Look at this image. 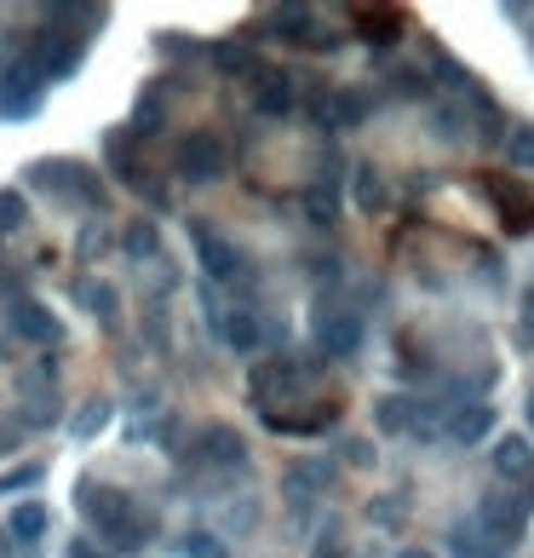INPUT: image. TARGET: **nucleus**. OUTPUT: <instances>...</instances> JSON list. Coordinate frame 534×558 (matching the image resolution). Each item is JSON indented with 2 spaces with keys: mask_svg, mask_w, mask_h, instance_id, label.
Masks as SVG:
<instances>
[{
  "mask_svg": "<svg viewBox=\"0 0 534 558\" xmlns=\"http://www.w3.org/2000/svg\"><path fill=\"white\" fill-rule=\"evenodd\" d=\"M488 202L500 208V225L511 231V236H523V231H534V196L518 185V178H488Z\"/></svg>",
  "mask_w": 534,
  "mask_h": 558,
  "instance_id": "obj_4",
  "label": "nucleus"
},
{
  "mask_svg": "<svg viewBox=\"0 0 534 558\" xmlns=\"http://www.w3.org/2000/svg\"><path fill=\"white\" fill-rule=\"evenodd\" d=\"M529 421H534V397H529Z\"/></svg>",
  "mask_w": 534,
  "mask_h": 558,
  "instance_id": "obj_40",
  "label": "nucleus"
},
{
  "mask_svg": "<svg viewBox=\"0 0 534 558\" xmlns=\"http://www.w3.org/2000/svg\"><path fill=\"white\" fill-rule=\"evenodd\" d=\"M35 478H40L35 467H17V472H7V478H0V489H29Z\"/></svg>",
  "mask_w": 534,
  "mask_h": 558,
  "instance_id": "obj_32",
  "label": "nucleus"
},
{
  "mask_svg": "<svg viewBox=\"0 0 534 558\" xmlns=\"http://www.w3.org/2000/svg\"><path fill=\"white\" fill-rule=\"evenodd\" d=\"M29 58H35V70L47 75V82H58V75H70V70L80 64V35H70V29H47V35H40V47H35Z\"/></svg>",
  "mask_w": 534,
  "mask_h": 558,
  "instance_id": "obj_6",
  "label": "nucleus"
},
{
  "mask_svg": "<svg viewBox=\"0 0 534 558\" xmlns=\"http://www.w3.org/2000/svg\"><path fill=\"white\" fill-rule=\"evenodd\" d=\"M80 512H87V524H98V535L115 547V553H138L150 542V518H144L127 495L110 489V484H87L80 489Z\"/></svg>",
  "mask_w": 534,
  "mask_h": 558,
  "instance_id": "obj_1",
  "label": "nucleus"
},
{
  "mask_svg": "<svg viewBox=\"0 0 534 558\" xmlns=\"http://www.w3.org/2000/svg\"><path fill=\"white\" fill-rule=\"evenodd\" d=\"M276 29L287 35V41H311V12H305V7H282L276 12Z\"/></svg>",
  "mask_w": 534,
  "mask_h": 558,
  "instance_id": "obj_24",
  "label": "nucleus"
},
{
  "mask_svg": "<svg viewBox=\"0 0 534 558\" xmlns=\"http://www.w3.org/2000/svg\"><path fill=\"white\" fill-rule=\"evenodd\" d=\"M219 334H224V346H231V351H259V340H264V328H259L253 311H231L219 323Z\"/></svg>",
  "mask_w": 534,
  "mask_h": 558,
  "instance_id": "obj_14",
  "label": "nucleus"
},
{
  "mask_svg": "<svg viewBox=\"0 0 534 558\" xmlns=\"http://www.w3.org/2000/svg\"><path fill=\"white\" fill-rule=\"evenodd\" d=\"M397 558H431V553H420V547H408V553H397Z\"/></svg>",
  "mask_w": 534,
  "mask_h": 558,
  "instance_id": "obj_39",
  "label": "nucleus"
},
{
  "mask_svg": "<svg viewBox=\"0 0 534 558\" xmlns=\"http://www.w3.org/2000/svg\"><path fill=\"white\" fill-rule=\"evenodd\" d=\"M47 524H52V518H47V507H40V501H29V507L12 512V535H17V542H40V535H47Z\"/></svg>",
  "mask_w": 534,
  "mask_h": 558,
  "instance_id": "obj_18",
  "label": "nucleus"
},
{
  "mask_svg": "<svg viewBox=\"0 0 534 558\" xmlns=\"http://www.w3.org/2000/svg\"><path fill=\"white\" fill-rule=\"evenodd\" d=\"M287 110H294V75L264 70L259 75V115H287Z\"/></svg>",
  "mask_w": 534,
  "mask_h": 558,
  "instance_id": "obj_12",
  "label": "nucleus"
},
{
  "mask_svg": "<svg viewBox=\"0 0 534 558\" xmlns=\"http://www.w3.org/2000/svg\"><path fill=\"white\" fill-rule=\"evenodd\" d=\"M311 558H345V553H339V547H334V542H322V547H316V553H311Z\"/></svg>",
  "mask_w": 534,
  "mask_h": 558,
  "instance_id": "obj_38",
  "label": "nucleus"
},
{
  "mask_svg": "<svg viewBox=\"0 0 534 558\" xmlns=\"http://www.w3.org/2000/svg\"><path fill=\"white\" fill-rule=\"evenodd\" d=\"M495 472L511 478V484H529V478H534V449H529V437H518V432L500 437V444H495Z\"/></svg>",
  "mask_w": 534,
  "mask_h": 558,
  "instance_id": "obj_9",
  "label": "nucleus"
},
{
  "mask_svg": "<svg viewBox=\"0 0 534 558\" xmlns=\"http://www.w3.org/2000/svg\"><path fill=\"white\" fill-rule=\"evenodd\" d=\"M357 208H362V213H380V208H385L380 168H357Z\"/></svg>",
  "mask_w": 534,
  "mask_h": 558,
  "instance_id": "obj_19",
  "label": "nucleus"
},
{
  "mask_svg": "<svg viewBox=\"0 0 534 558\" xmlns=\"http://www.w3.org/2000/svg\"><path fill=\"white\" fill-rule=\"evenodd\" d=\"M24 213H29L24 196H17V190H0V231H7V236L24 231Z\"/></svg>",
  "mask_w": 534,
  "mask_h": 558,
  "instance_id": "obj_26",
  "label": "nucleus"
},
{
  "mask_svg": "<svg viewBox=\"0 0 534 558\" xmlns=\"http://www.w3.org/2000/svg\"><path fill=\"white\" fill-rule=\"evenodd\" d=\"M345 461H357V467H368V461H374V449H368V444H345Z\"/></svg>",
  "mask_w": 534,
  "mask_h": 558,
  "instance_id": "obj_35",
  "label": "nucleus"
},
{
  "mask_svg": "<svg viewBox=\"0 0 534 558\" xmlns=\"http://www.w3.org/2000/svg\"><path fill=\"white\" fill-rule=\"evenodd\" d=\"M529 41H534V35H529Z\"/></svg>",
  "mask_w": 534,
  "mask_h": 558,
  "instance_id": "obj_41",
  "label": "nucleus"
},
{
  "mask_svg": "<svg viewBox=\"0 0 534 558\" xmlns=\"http://www.w3.org/2000/svg\"><path fill=\"white\" fill-rule=\"evenodd\" d=\"M305 213H311V225H334V213H339V196L327 190V185H311V190H305Z\"/></svg>",
  "mask_w": 534,
  "mask_h": 558,
  "instance_id": "obj_20",
  "label": "nucleus"
},
{
  "mask_svg": "<svg viewBox=\"0 0 534 558\" xmlns=\"http://www.w3.org/2000/svg\"><path fill=\"white\" fill-rule=\"evenodd\" d=\"M437 133L443 138H460V110H437Z\"/></svg>",
  "mask_w": 534,
  "mask_h": 558,
  "instance_id": "obj_33",
  "label": "nucleus"
},
{
  "mask_svg": "<svg viewBox=\"0 0 534 558\" xmlns=\"http://www.w3.org/2000/svg\"><path fill=\"white\" fill-rule=\"evenodd\" d=\"M357 29H362V41L392 47L397 35H402V17H397L392 7H368V12H357Z\"/></svg>",
  "mask_w": 534,
  "mask_h": 558,
  "instance_id": "obj_13",
  "label": "nucleus"
},
{
  "mask_svg": "<svg viewBox=\"0 0 534 558\" xmlns=\"http://www.w3.org/2000/svg\"><path fill=\"white\" fill-rule=\"evenodd\" d=\"M488 426H495V404H465L455 421H448V437H455V444H483Z\"/></svg>",
  "mask_w": 534,
  "mask_h": 558,
  "instance_id": "obj_11",
  "label": "nucleus"
},
{
  "mask_svg": "<svg viewBox=\"0 0 534 558\" xmlns=\"http://www.w3.org/2000/svg\"><path fill=\"white\" fill-rule=\"evenodd\" d=\"M362 115H368V98H357V92H339L334 104H327V122L334 127H357Z\"/></svg>",
  "mask_w": 534,
  "mask_h": 558,
  "instance_id": "obj_21",
  "label": "nucleus"
},
{
  "mask_svg": "<svg viewBox=\"0 0 534 558\" xmlns=\"http://www.w3.org/2000/svg\"><path fill=\"white\" fill-rule=\"evenodd\" d=\"M64 558H98V547L92 542H70V553Z\"/></svg>",
  "mask_w": 534,
  "mask_h": 558,
  "instance_id": "obj_36",
  "label": "nucleus"
},
{
  "mask_svg": "<svg viewBox=\"0 0 534 558\" xmlns=\"http://www.w3.org/2000/svg\"><path fill=\"white\" fill-rule=\"evenodd\" d=\"M299 381V369H287V363H264L253 374V404H276V397Z\"/></svg>",
  "mask_w": 534,
  "mask_h": 558,
  "instance_id": "obj_16",
  "label": "nucleus"
},
{
  "mask_svg": "<svg viewBox=\"0 0 534 558\" xmlns=\"http://www.w3.org/2000/svg\"><path fill=\"white\" fill-rule=\"evenodd\" d=\"M316 346L327 357H351L362 346V323H357V311H327L322 323H316Z\"/></svg>",
  "mask_w": 534,
  "mask_h": 558,
  "instance_id": "obj_7",
  "label": "nucleus"
},
{
  "mask_svg": "<svg viewBox=\"0 0 534 558\" xmlns=\"http://www.w3.org/2000/svg\"><path fill=\"white\" fill-rule=\"evenodd\" d=\"M201 455H208L213 467H241V455H248V449H241V437L231 426H208V432H201Z\"/></svg>",
  "mask_w": 534,
  "mask_h": 558,
  "instance_id": "obj_15",
  "label": "nucleus"
},
{
  "mask_svg": "<svg viewBox=\"0 0 534 558\" xmlns=\"http://www.w3.org/2000/svg\"><path fill=\"white\" fill-rule=\"evenodd\" d=\"M523 334H534V294H523Z\"/></svg>",
  "mask_w": 534,
  "mask_h": 558,
  "instance_id": "obj_37",
  "label": "nucleus"
},
{
  "mask_svg": "<svg viewBox=\"0 0 534 558\" xmlns=\"http://www.w3.org/2000/svg\"><path fill=\"white\" fill-rule=\"evenodd\" d=\"M402 501H392V495H385V501H374V507H368V518H374V524H402Z\"/></svg>",
  "mask_w": 534,
  "mask_h": 558,
  "instance_id": "obj_31",
  "label": "nucleus"
},
{
  "mask_svg": "<svg viewBox=\"0 0 534 558\" xmlns=\"http://www.w3.org/2000/svg\"><path fill=\"white\" fill-rule=\"evenodd\" d=\"M12 328L24 334V340H35V346H52L58 340V317L47 306H35V300H17L12 306Z\"/></svg>",
  "mask_w": 534,
  "mask_h": 558,
  "instance_id": "obj_10",
  "label": "nucleus"
},
{
  "mask_svg": "<svg viewBox=\"0 0 534 558\" xmlns=\"http://www.w3.org/2000/svg\"><path fill=\"white\" fill-rule=\"evenodd\" d=\"M104 421H110V409L98 404V409H87V414H80V421H75V432H92V426H104Z\"/></svg>",
  "mask_w": 534,
  "mask_h": 558,
  "instance_id": "obj_34",
  "label": "nucleus"
},
{
  "mask_svg": "<svg viewBox=\"0 0 534 558\" xmlns=\"http://www.w3.org/2000/svg\"><path fill=\"white\" fill-rule=\"evenodd\" d=\"M213 64H219L224 75H241V70H253V52L231 41V47H213Z\"/></svg>",
  "mask_w": 534,
  "mask_h": 558,
  "instance_id": "obj_27",
  "label": "nucleus"
},
{
  "mask_svg": "<svg viewBox=\"0 0 534 558\" xmlns=\"http://www.w3.org/2000/svg\"><path fill=\"white\" fill-rule=\"evenodd\" d=\"M414 426H420V404H408V397L380 404V432H414Z\"/></svg>",
  "mask_w": 534,
  "mask_h": 558,
  "instance_id": "obj_17",
  "label": "nucleus"
},
{
  "mask_svg": "<svg viewBox=\"0 0 534 558\" xmlns=\"http://www.w3.org/2000/svg\"><path fill=\"white\" fill-rule=\"evenodd\" d=\"M224 168H231V156H224V145L213 133H190L178 145V173L190 185H213V178H224Z\"/></svg>",
  "mask_w": 534,
  "mask_h": 558,
  "instance_id": "obj_3",
  "label": "nucleus"
},
{
  "mask_svg": "<svg viewBox=\"0 0 534 558\" xmlns=\"http://www.w3.org/2000/svg\"><path fill=\"white\" fill-rule=\"evenodd\" d=\"M448 553H455V558H500L495 547H477V524H455V535H448Z\"/></svg>",
  "mask_w": 534,
  "mask_h": 558,
  "instance_id": "obj_22",
  "label": "nucleus"
},
{
  "mask_svg": "<svg viewBox=\"0 0 534 558\" xmlns=\"http://www.w3.org/2000/svg\"><path fill=\"white\" fill-rule=\"evenodd\" d=\"M75 294H80V300H87V306H92V311H104V317H110V311H115V294H110V288H104V283H98V288H92V283H80V288H75Z\"/></svg>",
  "mask_w": 534,
  "mask_h": 558,
  "instance_id": "obj_30",
  "label": "nucleus"
},
{
  "mask_svg": "<svg viewBox=\"0 0 534 558\" xmlns=\"http://www.w3.org/2000/svg\"><path fill=\"white\" fill-rule=\"evenodd\" d=\"M523 501H500V495H488V501L477 507V530L488 535V542H500V553L511 542H523Z\"/></svg>",
  "mask_w": 534,
  "mask_h": 558,
  "instance_id": "obj_5",
  "label": "nucleus"
},
{
  "mask_svg": "<svg viewBox=\"0 0 534 558\" xmlns=\"http://www.w3.org/2000/svg\"><path fill=\"white\" fill-rule=\"evenodd\" d=\"M121 248H127L133 259H150L156 253V225H133L127 236H121Z\"/></svg>",
  "mask_w": 534,
  "mask_h": 558,
  "instance_id": "obj_28",
  "label": "nucleus"
},
{
  "mask_svg": "<svg viewBox=\"0 0 534 558\" xmlns=\"http://www.w3.org/2000/svg\"><path fill=\"white\" fill-rule=\"evenodd\" d=\"M327 478H334V472H327L322 461H305V467L287 472V489H294V501H299V489H327Z\"/></svg>",
  "mask_w": 534,
  "mask_h": 558,
  "instance_id": "obj_23",
  "label": "nucleus"
},
{
  "mask_svg": "<svg viewBox=\"0 0 534 558\" xmlns=\"http://www.w3.org/2000/svg\"><path fill=\"white\" fill-rule=\"evenodd\" d=\"M178 553H184V558H231V553L219 547V535H208V530L184 535V542H178Z\"/></svg>",
  "mask_w": 534,
  "mask_h": 558,
  "instance_id": "obj_25",
  "label": "nucleus"
},
{
  "mask_svg": "<svg viewBox=\"0 0 534 558\" xmlns=\"http://www.w3.org/2000/svg\"><path fill=\"white\" fill-rule=\"evenodd\" d=\"M196 253H201V271H208L213 283H231V276L241 271V253L224 243V236H213V231H196Z\"/></svg>",
  "mask_w": 534,
  "mask_h": 558,
  "instance_id": "obj_8",
  "label": "nucleus"
},
{
  "mask_svg": "<svg viewBox=\"0 0 534 558\" xmlns=\"http://www.w3.org/2000/svg\"><path fill=\"white\" fill-rule=\"evenodd\" d=\"M511 162H518V168H534V127H518V133H511Z\"/></svg>",
  "mask_w": 534,
  "mask_h": 558,
  "instance_id": "obj_29",
  "label": "nucleus"
},
{
  "mask_svg": "<svg viewBox=\"0 0 534 558\" xmlns=\"http://www.w3.org/2000/svg\"><path fill=\"white\" fill-rule=\"evenodd\" d=\"M40 87H47V75L35 70V58H12V64H0V110H7V115H29L40 104Z\"/></svg>",
  "mask_w": 534,
  "mask_h": 558,
  "instance_id": "obj_2",
  "label": "nucleus"
}]
</instances>
